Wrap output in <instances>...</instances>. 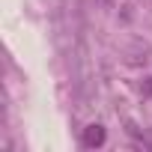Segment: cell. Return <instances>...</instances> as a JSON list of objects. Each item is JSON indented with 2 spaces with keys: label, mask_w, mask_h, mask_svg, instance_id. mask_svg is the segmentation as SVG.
<instances>
[{
  "label": "cell",
  "mask_w": 152,
  "mask_h": 152,
  "mask_svg": "<svg viewBox=\"0 0 152 152\" xmlns=\"http://www.w3.org/2000/svg\"><path fill=\"white\" fill-rule=\"evenodd\" d=\"M104 128L102 125H87V131H84V137H81V143L84 146H102L104 143Z\"/></svg>",
  "instance_id": "cell-1"
}]
</instances>
